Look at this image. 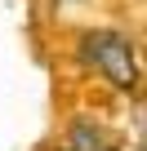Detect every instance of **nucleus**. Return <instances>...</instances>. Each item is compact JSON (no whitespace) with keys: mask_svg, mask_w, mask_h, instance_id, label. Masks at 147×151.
Listing matches in <instances>:
<instances>
[{"mask_svg":"<svg viewBox=\"0 0 147 151\" xmlns=\"http://www.w3.org/2000/svg\"><path fill=\"white\" fill-rule=\"evenodd\" d=\"M80 53H85V62L98 76H107L116 89H134L138 67H134V49H129V40L120 31H89L80 40Z\"/></svg>","mask_w":147,"mask_h":151,"instance_id":"nucleus-1","label":"nucleus"}]
</instances>
